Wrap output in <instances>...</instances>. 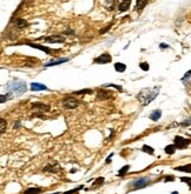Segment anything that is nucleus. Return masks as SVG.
<instances>
[{
	"instance_id": "30",
	"label": "nucleus",
	"mask_w": 191,
	"mask_h": 194,
	"mask_svg": "<svg viewBox=\"0 0 191 194\" xmlns=\"http://www.w3.org/2000/svg\"><path fill=\"white\" fill-rule=\"evenodd\" d=\"M139 67H140V70H143V71H149V68H150V66H149L148 63H140L139 64Z\"/></svg>"
},
{
	"instance_id": "24",
	"label": "nucleus",
	"mask_w": 191,
	"mask_h": 194,
	"mask_svg": "<svg viewBox=\"0 0 191 194\" xmlns=\"http://www.w3.org/2000/svg\"><path fill=\"white\" fill-rule=\"evenodd\" d=\"M142 151L144 152V153H148L150 155H153V153H155V150H153L151 146H148V145H143Z\"/></svg>"
},
{
	"instance_id": "22",
	"label": "nucleus",
	"mask_w": 191,
	"mask_h": 194,
	"mask_svg": "<svg viewBox=\"0 0 191 194\" xmlns=\"http://www.w3.org/2000/svg\"><path fill=\"white\" fill-rule=\"evenodd\" d=\"M91 93H93V91H92V89H90V88H85V89L74 91L73 92L74 95H84V94H91Z\"/></svg>"
},
{
	"instance_id": "31",
	"label": "nucleus",
	"mask_w": 191,
	"mask_h": 194,
	"mask_svg": "<svg viewBox=\"0 0 191 194\" xmlns=\"http://www.w3.org/2000/svg\"><path fill=\"white\" fill-rule=\"evenodd\" d=\"M10 98H11L10 94H6V95H5V94H1V95H0V102L4 104V102H5L6 100H8Z\"/></svg>"
},
{
	"instance_id": "34",
	"label": "nucleus",
	"mask_w": 191,
	"mask_h": 194,
	"mask_svg": "<svg viewBox=\"0 0 191 194\" xmlns=\"http://www.w3.org/2000/svg\"><path fill=\"white\" fill-rule=\"evenodd\" d=\"M64 35H74V31L73 30H71V28H67V30H65L63 32Z\"/></svg>"
},
{
	"instance_id": "1",
	"label": "nucleus",
	"mask_w": 191,
	"mask_h": 194,
	"mask_svg": "<svg viewBox=\"0 0 191 194\" xmlns=\"http://www.w3.org/2000/svg\"><path fill=\"white\" fill-rule=\"evenodd\" d=\"M159 89H160V86L152 87V88H143L137 94L138 101L143 106H146L156 99V97L159 94Z\"/></svg>"
},
{
	"instance_id": "9",
	"label": "nucleus",
	"mask_w": 191,
	"mask_h": 194,
	"mask_svg": "<svg viewBox=\"0 0 191 194\" xmlns=\"http://www.w3.org/2000/svg\"><path fill=\"white\" fill-rule=\"evenodd\" d=\"M70 59L69 58H58V59H52L51 61L46 63L44 65V67H52V66H58V65H62L64 63H67Z\"/></svg>"
},
{
	"instance_id": "2",
	"label": "nucleus",
	"mask_w": 191,
	"mask_h": 194,
	"mask_svg": "<svg viewBox=\"0 0 191 194\" xmlns=\"http://www.w3.org/2000/svg\"><path fill=\"white\" fill-rule=\"evenodd\" d=\"M6 88H7V91H10V92L17 94V95H21L22 93L26 92L27 86H26L25 81L19 80V79H14V80H11L10 82L7 84Z\"/></svg>"
},
{
	"instance_id": "28",
	"label": "nucleus",
	"mask_w": 191,
	"mask_h": 194,
	"mask_svg": "<svg viewBox=\"0 0 191 194\" xmlns=\"http://www.w3.org/2000/svg\"><path fill=\"white\" fill-rule=\"evenodd\" d=\"M179 125L182 126V127H188V126H190L191 125V117L190 118H188V119H185L184 121H182Z\"/></svg>"
},
{
	"instance_id": "27",
	"label": "nucleus",
	"mask_w": 191,
	"mask_h": 194,
	"mask_svg": "<svg viewBox=\"0 0 191 194\" xmlns=\"http://www.w3.org/2000/svg\"><path fill=\"white\" fill-rule=\"evenodd\" d=\"M130 170V165H125L119 172H118V176H125V174H126V172Z\"/></svg>"
},
{
	"instance_id": "40",
	"label": "nucleus",
	"mask_w": 191,
	"mask_h": 194,
	"mask_svg": "<svg viewBox=\"0 0 191 194\" xmlns=\"http://www.w3.org/2000/svg\"><path fill=\"white\" fill-rule=\"evenodd\" d=\"M32 117H39V118L42 119H46V117L44 114H32Z\"/></svg>"
},
{
	"instance_id": "12",
	"label": "nucleus",
	"mask_w": 191,
	"mask_h": 194,
	"mask_svg": "<svg viewBox=\"0 0 191 194\" xmlns=\"http://www.w3.org/2000/svg\"><path fill=\"white\" fill-rule=\"evenodd\" d=\"M130 5H131V1L130 0H124V1H120L118 2V11L119 12H126L130 8Z\"/></svg>"
},
{
	"instance_id": "3",
	"label": "nucleus",
	"mask_w": 191,
	"mask_h": 194,
	"mask_svg": "<svg viewBox=\"0 0 191 194\" xmlns=\"http://www.w3.org/2000/svg\"><path fill=\"white\" fill-rule=\"evenodd\" d=\"M150 183H151V178L150 176H140V178H137V179L132 180L131 183H129L127 187L130 188V191H136V189L145 188Z\"/></svg>"
},
{
	"instance_id": "19",
	"label": "nucleus",
	"mask_w": 191,
	"mask_h": 194,
	"mask_svg": "<svg viewBox=\"0 0 191 194\" xmlns=\"http://www.w3.org/2000/svg\"><path fill=\"white\" fill-rule=\"evenodd\" d=\"M42 192V188L40 187H28L24 194H40Z\"/></svg>"
},
{
	"instance_id": "4",
	"label": "nucleus",
	"mask_w": 191,
	"mask_h": 194,
	"mask_svg": "<svg viewBox=\"0 0 191 194\" xmlns=\"http://www.w3.org/2000/svg\"><path fill=\"white\" fill-rule=\"evenodd\" d=\"M62 105L66 109H75L80 105V101L78 99H75L74 97H72V95H69V97H65L62 100Z\"/></svg>"
},
{
	"instance_id": "17",
	"label": "nucleus",
	"mask_w": 191,
	"mask_h": 194,
	"mask_svg": "<svg viewBox=\"0 0 191 194\" xmlns=\"http://www.w3.org/2000/svg\"><path fill=\"white\" fill-rule=\"evenodd\" d=\"M104 181H105V179H104L103 176L97 178L95 181H93V183H92V186H91V189H97V188H99V187L104 183Z\"/></svg>"
},
{
	"instance_id": "37",
	"label": "nucleus",
	"mask_w": 191,
	"mask_h": 194,
	"mask_svg": "<svg viewBox=\"0 0 191 194\" xmlns=\"http://www.w3.org/2000/svg\"><path fill=\"white\" fill-rule=\"evenodd\" d=\"M159 48H160V50H165V48H170V46L168 45V44L162 43L160 45H159Z\"/></svg>"
},
{
	"instance_id": "39",
	"label": "nucleus",
	"mask_w": 191,
	"mask_h": 194,
	"mask_svg": "<svg viewBox=\"0 0 191 194\" xmlns=\"http://www.w3.org/2000/svg\"><path fill=\"white\" fill-rule=\"evenodd\" d=\"M112 157H113V153H111V154H110V155H109V157H107V159H106V163H109V162H111V158H112Z\"/></svg>"
},
{
	"instance_id": "14",
	"label": "nucleus",
	"mask_w": 191,
	"mask_h": 194,
	"mask_svg": "<svg viewBox=\"0 0 191 194\" xmlns=\"http://www.w3.org/2000/svg\"><path fill=\"white\" fill-rule=\"evenodd\" d=\"M162 117V111L160 109H155V111H152L151 113H150V115H149V118L151 119L152 121H158L159 119Z\"/></svg>"
},
{
	"instance_id": "38",
	"label": "nucleus",
	"mask_w": 191,
	"mask_h": 194,
	"mask_svg": "<svg viewBox=\"0 0 191 194\" xmlns=\"http://www.w3.org/2000/svg\"><path fill=\"white\" fill-rule=\"evenodd\" d=\"M19 127H20V121H17V122H14V126H13V128L18 129Z\"/></svg>"
},
{
	"instance_id": "6",
	"label": "nucleus",
	"mask_w": 191,
	"mask_h": 194,
	"mask_svg": "<svg viewBox=\"0 0 191 194\" xmlns=\"http://www.w3.org/2000/svg\"><path fill=\"white\" fill-rule=\"evenodd\" d=\"M44 40H45V43L49 44H63L65 43L66 38L63 37V35H49Z\"/></svg>"
},
{
	"instance_id": "7",
	"label": "nucleus",
	"mask_w": 191,
	"mask_h": 194,
	"mask_svg": "<svg viewBox=\"0 0 191 194\" xmlns=\"http://www.w3.org/2000/svg\"><path fill=\"white\" fill-rule=\"evenodd\" d=\"M111 61H112V57H111L109 53L102 54V55L97 57L95 60H93V63H95V64H99V65L109 64V63H111Z\"/></svg>"
},
{
	"instance_id": "21",
	"label": "nucleus",
	"mask_w": 191,
	"mask_h": 194,
	"mask_svg": "<svg viewBox=\"0 0 191 194\" xmlns=\"http://www.w3.org/2000/svg\"><path fill=\"white\" fill-rule=\"evenodd\" d=\"M115 70H116L117 72H119V73H123L126 70V65L123 64V63H116L115 64Z\"/></svg>"
},
{
	"instance_id": "35",
	"label": "nucleus",
	"mask_w": 191,
	"mask_h": 194,
	"mask_svg": "<svg viewBox=\"0 0 191 194\" xmlns=\"http://www.w3.org/2000/svg\"><path fill=\"white\" fill-rule=\"evenodd\" d=\"M175 180V176L173 175H165L164 176V181L166 183V181H173Z\"/></svg>"
},
{
	"instance_id": "16",
	"label": "nucleus",
	"mask_w": 191,
	"mask_h": 194,
	"mask_svg": "<svg viewBox=\"0 0 191 194\" xmlns=\"http://www.w3.org/2000/svg\"><path fill=\"white\" fill-rule=\"evenodd\" d=\"M31 106L33 108H39V109L45 111V112H49V111H50V106H49V105H45V104H42V102H32Z\"/></svg>"
},
{
	"instance_id": "18",
	"label": "nucleus",
	"mask_w": 191,
	"mask_h": 194,
	"mask_svg": "<svg viewBox=\"0 0 191 194\" xmlns=\"http://www.w3.org/2000/svg\"><path fill=\"white\" fill-rule=\"evenodd\" d=\"M173 170H175V171H178V172L191 173V163L184 165V166H177V167H175Z\"/></svg>"
},
{
	"instance_id": "23",
	"label": "nucleus",
	"mask_w": 191,
	"mask_h": 194,
	"mask_svg": "<svg viewBox=\"0 0 191 194\" xmlns=\"http://www.w3.org/2000/svg\"><path fill=\"white\" fill-rule=\"evenodd\" d=\"M176 150H177V147L172 144V145H168L165 148H164V151H165V153L166 154H169V155H172L175 152H176Z\"/></svg>"
},
{
	"instance_id": "33",
	"label": "nucleus",
	"mask_w": 191,
	"mask_h": 194,
	"mask_svg": "<svg viewBox=\"0 0 191 194\" xmlns=\"http://www.w3.org/2000/svg\"><path fill=\"white\" fill-rule=\"evenodd\" d=\"M180 181L182 183H185L189 185V187H190L191 189V178H180Z\"/></svg>"
},
{
	"instance_id": "26",
	"label": "nucleus",
	"mask_w": 191,
	"mask_h": 194,
	"mask_svg": "<svg viewBox=\"0 0 191 194\" xmlns=\"http://www.w3.org/2000/svg\"><path fill=\"white\" fill-rule=\"evenodd\" d=\"M6 127H7V122L5 119H0V132L1 134H4L6 132Z\"/></svg>"
},
{
	"instance_id": "5",
	"label": "nucleus",
	"mask_w": 191,
	"mask_h": 194,
	"mask_svg": "<svg viewBox=\"0 0 191 194\" xmlns=\"http://www.w3.org/2000/svg\"><path fill=\"white\" fill-rule=\"evenodd\" d=\"M191 144V139H185L180 135H176L173 139V145L177 147V150H184Z\"/></svg>"
},
{
	"instance_id": "32",
	"label": "nucleus",
	"mask_w": 191,
	"mask_h": 194,
	"mask_svg": "<svg viewBox=\"0 0 191 194\" xmlns=\"http://www.w3.org/2000/svg\"><path fill=\"white\" fill-rule=\"evenodd\" d=\"M112 25H113V22H111V24H109V25H107V26H105V28H103V30H100V34H104V33H106L107 32V31H109V30H110V28H111V27H112Z\"/></svg>"
},
{
	"instance_id": "41",
	"label": "nucleus",
	"mask_w": 191,
	"mask_h": 194,
	"mask_svg": "<svg viewBox=\"0 0 191 194\" xmlns=\"http://www.w3.org/2000/svg\"><path fill=\"white\" fill-rule=\"evenodd\" d=\"M171 194H179V193H178L177 191H175V192H172V193H171Z\"/></svg>"
},
{
	"instance_id": "29",
	"label": "nucleus",
	"mask_w": 191,
	"mask_h": 194,
	"mask_svg": "<svg viewBox=\"0 0 191 194\" xmlns=\"http://www.w3.org/2000/svg\"><path fill=\"white\" fill-rule=\"evenodd\" d=\"M103 87H115V88L118 89L119 92H123V88H122L120 86H118V85H115V84H105Z\"/></svg>"
},
{
	"instance_id": "42",
	"label": "nucleus",
	"mask_w": 191,
	"mask_h": 194,
	"mask_svg": "<svg viewBox=\"0 0 191 194\" xmlns=\"http://www.w3.org/2000/svg\"><path fill=\"white\" fill-rule=\"evenodd\" d=\"M53 194H62V193H59V192H55V193H53Z\"/></svg>"
},
{
	"instance_id": "15",
	"label": "nucleus",
	"mask_w": 191,
	"mask_h": 194,
	"mask_svg": "<svg viewBox=\"0 0 191 194\" xmlns=\"http://www.w3.org/2000/svg\"><path fill=\"white\" fill-rule=\"evenodd\" d=\"M31 89L37 92V91H46L47 87L45 86L44 84H40V82H32L31 84Z\"/></svg>"
},
{
	"instance_id": "20",
	"label": "nucleus",
	"mask_w": 191,
	"mask_h": 194,
	"mask_svg": "<svg viewBox=\"0 0 191 194\" xmlns=\"http://www.w3.org/2000/svg\"><path fill=\"white\" fill-rule=\"evenodd\" d=\"M146 5H148V1H146V0H138L137 2H136V11L142 12L143 8H144Z\"/></svg>"
},
{
	"instance_id": "8",
	"label": "nucleus",
	"mask_w": 191,
	"mask_h": 194,
	"mask_svg": "<svg viewBox=\"0 0 191 194\" xmlns=\"http://www.w3.org/2000/svg\"><path fill=\"white\" fill-rule=\"evenodd\" d=\"M112 97H113L112 92L111 91H106L104 88L98 89V92H97V99L98 100H107V99H110Z\"/></svg>"
},
{
	"instance_id": "36",
	"label": "nucleus",
	"mask_w": 191,
	"mask_h": 194,
	"mask_svg": "<svg viewBox=\"0 0 191 194\" xmlns=\"http://www.w3.org/2000/svg\"><path fill=\"white\" fill-rule=\"evenodd\" d=\"M190 76H191V70H190V71H188V72L184 74V76L182 78V81H185V80H186V79H189Z\"/></svg>"
},
{
	"instance_id": "13",
	"label": "nucleus",
	"mask_w": 191,
	"mask_h": 194,
	"mask_svg": "<svg viewBox=\"0 0 191 194\" xmlns=\"http://www.w3.org/2000/svg\"><path fill=\"white\" fill-rule=\"evenodd\" d=\"M14 26L18 28V30H22V28H26L28 26V22L26 21L25 19H21V18H18L14 20Z\"/></svg>"
},
{
	"instance_id": "10",
	"label": "nucleus",
	"mask_w": 191,
	"mask_h": 194,
	"mask_svg": "<svg viewBox=\"0 0 191 194\" xmlns=\"http://www.w3.org/2000/svg\"><path fill=\"white\" fill-rule=\"evenodd\" d=\"M42 171H44V172H49V173H57L60 171V166H59L57 162H54V163H47L46 166H44Z\"/></svg>"
},
{
	"instance_id": "11",
	"label": "nucleus",
	"mask_w": 191,
	"mask_h": 194,
	"mask_svg": "<svg viewBox=\"0 0 191 194\" xmlns=\"http://www.w3.org/2000/svg\"><path fill=\"white\" fill-rule=\"evenodd\" d=\"M25 45H27V46H30L32 48H37V50H39V51H42V52H45V53L50 54L52 52V50L51 48H49V47H45V46H42V45H39V44H35V43H24Z\"/></svg>"
},
{
	"instance_id": "25",
	"label": "nucleus",
	"mask_w": 191,
	"mask_h": 194,
	"mask_svg": "<svg viewBox=\"0 0 191 194\" xmlns=\"http://www.w3.org/2000/svg\"><path fill=\"white\" fill-rule=\"evenodd\" d=\"M83 187H84V185H79V186H77V187L73 188V189H69V191H66V192H64V193H62V194H74V193H77L78 191L83 189Z\"/></svg>"
}]
</instances>
